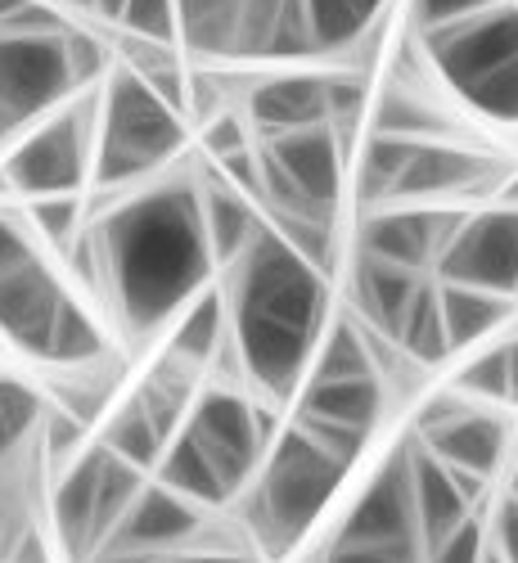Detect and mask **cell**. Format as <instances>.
<instances>
[{"instance_id": "obj_5", "label": "cell", "mask_w": 518, "mask_h": 563, "mask_svg": "<svg viewBox=\"0 0 518 563\" xmlns=\"http://www.w3.org/2000/svg\"><path fill=\"white\" fill-rule=\"evenodd\" d=\"M348 464H339L329 451H320L298 424L279 433V442L266 455L262 483L253 496V523L266 554H289L307 528L320 519L329 496L339 492Z\"/></svg>"}, {"instance_id": "obj_38", "label": "cell", "mask_w": 518, "mask_h": 563, "mask_svg": "<svg viewBox=\"0 0 518 563\" xmlns=\"http://www.w3.org/2000/svg\"><path fill=\"white\" fill-rule=\"evenodd\" d=\"M320 563H423L419 545H329Z\"/></svg>"}, {"instance_id": "obj_49", "label": "cell", "mask_w": 518, "mask_h": 563, "mask_svg": "<svg viewBox=\"0 0 518 563\" xmlns=\"http://www.w3.org/2000/svg\"><path fill=\"white\" fill-rule=\"evenodd\" d=\"M68 5H77V10H90V0H68Z\"/></svg>"}, {"instance_id": "obj_18", "label": "cell", "mask_w": 518, "mask_h": 563, "mask_svg": "<svg viewBox=\"0 0 518 563\" xmlns=\"http://www.w3.org/2000/svg\"><path fill=\"white\" fill-rule=\"evenodd\" d=\"M410 478H415V523H419V545H423V554H429L442 537H451V532L469 519L474 500L460 492V483H455L451 468H447L442 460H433L419 442H410Z\"/></svg>"}, {"instance_id": "obj_32", "label": "cell", "mask_w": 518, "mask_h": 563, "mask_svg": "<svg viewBox=\"0 0 518 563\" xmlns=\"http://www.w3.org/2000/svg\"><path fill=\"white\" fill-rule=\"evenodd\" d=\"M118 23L135 41L172 45V36H176V0H126Z\"/></svg>"}, {"instance_id": "obj_33", "label": "cell", "mask_w": 518, "mask_h": 563, "mask_svg": "<svg viewBox=\"0 0 518 563\" xmlns=\"http://www.w3.org/2000/svg\"><path fill=\"white\" fill-rule=\"evenodd\" d=\"M460 393L483 397V401H509V361H505V343L483 352L478 361H469L460 374Z\"/></svg>"}, {"instance_id": "obj_34", "label": "cell", "mask_w": 518, "mask_h": 563, "mask_svg": "<svg viewBox=\"0 0 518 563\" xmlns=\"http://www.w3.org/2000/svg\"><path fill=\"white\" fill-rule=\"evenodd\" d=\"M324 96H329V131H334L339 140L356 126V118H361V109H365V81L361 77H348V73H339V77H324Z\"/></svg>"}, {"instance_id": "obj_22", "label": "cell", "mask_w": 518, "mask_h": 563, "mask_svg": "<svg viewBox=\"0 0 518 563\" xmlns=\"http://www.w3.org/2000/svg\"><path fill=\"white\" fill-rule=\"evenodd\" d=\"M438 311H442L447 347L455 352V347H469L483 334H492L505 320L509 302L500 294H487V289H469V285H447V279H438Z\"/></svg>"}, {"instance_id": "obj_40", "label": "cell", "mask_w": 518, "mask_h": 563, "mask_svg": "<svg viewBox=\"0 0 518 563\" xmlns=\"http://www.w3.org/2000/svg\"><path fill=\"white\" fill-rule=\"evenodd\" d=\"M492 545L500 550V559H505V563H518V496H505V500H500Z\"/></svg>"}, {"instance_id": "obj_45", "label": "cell", "mask_w": 518, "mask_h": 563, "mask_svg": "<svg viewBox=\"0 0 518 563\" xmlns=\"http://www.w3.org/2000/svg\"><path fill=\"white\" fill-rule=\"evenodd\" d=\"M505 208H518V176L505 185Z\"/></svg>"}, {"instance_id": "obj_9", "label": "cell", "mask_w": 518, "mask_h": 563, "mask_svg": "<svg viewBox=\"0 0 518 563\" xmlns=\"http://www.w3.org/2000/svg\"><path fill=\"white\" fill-rule=\"evenodd\" d=\"M90 126L96 104H73L41 122L0 167V185L27 199H73L90 163Z\"/></svg>"}, {"instance_id": "obj_13", "label": "cell", "mask_w": 518, "mask_h": 563, "mask_svg": "<svg viewBox=\"0 0 518 563\" xmlns=\"http://www.w3.org/2000/svg\"><path fill=\"white\" fill-rule=\"evenodd\" d=\"M339 545H419L415 523V478H410V442L397 446L384 468L370 478L361 500L343 519ZM423 550V545H419Z\"/></svg>"}, {"instance_id": "obj_25", "label": "cell", "mask_w": 518, "mask_h": 563, "mask_svg": "<svg viewBox=\"0 0 518 563\" xmlns=\"http://www.w3.org/2000/svg\"><path fill=\"white\" fill-rule=\"evenodd\" d=\"M379 135H401V140H442L451 131V118L410 86H393L379 100V118H374Z\"/></svg>"}, {"instance_id": "obj_41", "label": "cell", "mask_w": 518, "mask_h": 563, "mask_svg": "<svg viewBox=\"0 0 518 563\" xmlns=\"http://www.w3.org/2000/svg\"><path fill=\"white\" fill-rule=\"evenodd\" d=\"M100 563H253L244 554H122L109 550Z\"/></svg>"}, {"instance_id": "obj_35", "label": "cell", "mask_w": 518, "mask_h": 563, "mask_svg": "<svg viewBox=\"0 0 518 563\" xmlns=\"http://www.w3.org/2000/svg\"><path fill=\"white\" fill-rule=\"evenodd\" d=\"M32 225H36L51 244L68 249V244L77 240V225H81V203H77V199H36V203H32Z\"/></svg>"}, {"instance_id": "obj_8", "label": "cell", "mask_w": 518, "mask_h": 563, "mask_svg": "<svg viewBox=\"0 0 518 563\" xmlns=\"http://www.w3.org/2000/svg\"><path fill=\"white\" fill-rule=\"evenodd\" d=\"M140 487H145V474L135 464L118 460L109 446L86 451L68 468V478L59 483V496H55V519H59L68 550L86 554L104 545Z\"/></svg>"}, {"instance_id": "obj_20", "label": "cell", "mask_w": 518, "mask_h": 563, "mask_svg": "<svg viewBox=\"0 0 518 563\" xmlns=\"http://www.w3.org/2000/svg\"><path fill=\"white\" fill-rule=\"evenodd\" d=\"M423 279H429V275L401 271V266L379 262V257H370V253L356 257V302H361V311H365L374 334L397 343L406 307H410V298H415V289L423 285Z\"/></svg>"}, {"instance_id": "obj_23", "label": "cell", "mask_w": 518, "mask_h": 563, "mask_svg": "<svg viewBox=\"0 0 518 563\" xmlns=\"http://www.w3.org/2000/svg\"><path fill=\"white\" fill-rule=\"evenodd\" d=\"M221 343H225V298L221 294H199V298L185 302V316L176 324V339H172L167 356L195 369V365L212 361L221 352Z\"/></svg>"}, {"instance_id": "obj_28", "label": "cell", "mask_w": 518, "mask_h": 563, "mask_svg": "<svg viewBox=\"0 0 518 563\" xmlns=\"http://www.w3.org/2000/svg\"><path fill=\"white\" fill-rule=\"evenodd\" d=\"M365 374H379L365 334L356 330L352 320H334L329 324V334H324V343H316L311 379H365Z\"/></svg>"}, {"instance_id": "obj_21", "label": "cell", "mask_w": 518, "mask_h": 563, "mask_svg": "<svg viewBox=\"0 0 518 563\" xmlns=\"http://www.w3.org/2000/svg\"><path fill=\"white\" fill-rule=\"evenodd\" d=\"M199 212H203V234H208V253L212 262L230 266L234 257H240L253 240L257 230L266 225L257 212H253V199H244L234 185L225 180H208L199 190Z\"/></svg>"}, {"instance_id": "obj_42", "label": "cell", "mask_w": 518, "mask_h": 563, "mask_svg": "<svg viewBox=\"0 0 518 563\" xmlns=\"http://www.w3.org/2000/svg\"><path fill=\"white\" fill-rule=\"evenodd\" d=\"M32 244H27V234L10 221V217H0V266H5V262H14L19 253H27Z\"/></svg>"}, {"instance_id": "obj_29", "label": "cell", "mask_w": 518, "mask_h": 563, "mask_svg": "<svg viewBox=\"0 0 518 563\" xmlns=\"http://www.w3.org/2000/svg\"><path fill=\"white\" fill-rule=\"evenodd\" d=\"M100 352H104L100 324L68 298V302L59 307L55 324H51V339H45L41 361H55V365H90V361H100Z\"/></svg>"}, {"instance_id": "obj_48", "label": "cell", "mask_w": 518, "mask_h": 563, "mask_svg": "<svg viewBox=\"0 0 518 563\" xmlns=\"http://www.w3.org/2000/svg\"><path fill=\"white\" fill-rule=\"evenodd\" d=\"M509 487H514L509 496H518V455H514V474H509Z\"/></svg>"}, {"instance_id": "obj_1", "label": "cell", "mask_w": 518, "mask_h": 563, "mask_svg": "<svg viewBox=\"0 0 518 563\" xmlns=\"http://www.w3.org/2000/svg\"><path fill=\"white\" fill-rule=\"evenodd\" d=\"M100 271L109 298L135 334H150L190 298H199L212 271L199 185L172 180L122 203L100 230Z\"/></svg>"}, {"instance_id": "obj_46", "label": "cell", "mask_w": 518, "mask_h": 563, "mask_svg": "<svg viewBox=\"0 0 518 563\" xmlns=\"http://www.w3.org/2000/svg\"><path fill=\"white\" fill-rule=\"evenodd\" d=\"M19 5H23V0H0V23H5V19H10Z\"/></svg>"}, {"instance_id": "obj_16", "label": "cell", "mask_w": 518, "mask_h": 563, "mask_svg": "<svg viewBox=\"0 0 518 563\" xmlns=\"http://www.w3.org/2000/svg\"><path fill=\"white\" fill-rule=\"evenodd\" d=\"M203 514L199 505H190L185 496H176L172 487H140L135 500L126 505V514L118 519V528L109 532L104 550H122V554H172L176 545H185L190 537H199Z\"/></svg>"}, {"instance_id": "obj_26", "label": "cell", "mask_w": 518, "mask_h": 563, "mask_svg": "<svg viewBox=\"0 0 518 563\" xmlns=\"http://www.w3.org/2000/svg\"><path fill=\"white\" fill-rule=\"evenodd\" d=\"M100 446H109L118 460H126V464H135L140 474L145 468H154L158 460H163V446H167V433L154 424V415L140 406L135 397L109 419V429H104V442Z\"/></svg>"}, {"instance_id": "obj_10", "label": "cell", "mask_w": 518, "mask_h": 563, "mask_svg": "<svg viewBox=\"0 0 518 563\" xmlns=\"http://www.w3.org/2000/svg\"><path fill=\"white\" fill-rule=\"evenodd\" d=\"M64 32H0V135L51 113L77 86Z\"/></svg>"}, {"instance_id": "obj_30", "label": "cell", "mask_w": 518, "mask_h": 563, "mask_svg": "<svg viewBox=\"0 0 518 563\" xmlns=\"http://www.w3.org/2000/svg\"><path fill=\"white\" fill-rule=\"evenodd\" d=\"M36 419H41V401L23 384H14V379L0 374V460H5L32 433Z\"/></svg>"}, {"instance_id": "obj_47", "label": "cell", "mask_w": 518, "mask_h": 563, "mask_svg": "<svg viewBox=\"0 0 518 563\" xmlns=\"http://www.w3.org/2000/svg\"><path fill=\"white\" fill-rule=\"evenodd\" d=\"M478 563H505V559H500V550L487 541V550H483V559H478Z\"/></svg>"}, {"instance_id": "obj_12", "label": "cell", "mask_w": 518, "mask_h": 563, "mask_svg": "<svg viewBox=\"0 0 518 563\" xmlns=\"http://www.w3.org/2000/svg\"><path fill=\"white\" fill-rule=\"evenodd\" d=\"M419 438H423V451L442 460L447 468H455V474L492 478L509 446V424L492 410H469L455 393H447L419 410Z\"/></svg>"}, {"instance_id": "obj_15", "label": "cell", "mask_w": 518, "mask_h": 563, "mask_svg": "<svg viewBox=\"0 0 518 563\" xmlns=\"http://www.w3.org/2000/svg\"><path fill=\"white\" fill-rule=\"evenodd\" d=\"M460 221H464V212H451V208H388V212H374L361 225V253L423 275L429 266H438V257L451 244V234L460 230Z\"/></svg>"}, {"instance_id": "obj_36", "label": "cell", "mask_w": 518, "mask_h": 563, "mask_svg": "<svg viewBox=\"0 0 518 563\" xmlns=\"http://www.w3.org/2000/svg\"><path fill=\"white\" fill-rule=\"evenodd\" d=\"M483 550H487V532H483V523L474 519V514H469L451 537H442L429 554H423V563H478Z\"/></svg>"}, {"instance_id": "obj_27", "label": "cell", "mask_w": 518, "mask_h": 563, "mask_svg": "<svg viewBox=\"0 0 518 563\" xmlns=\"http://www.w3.org/2000/svg\"><path fill=\"white\" fill-rule=\"evenodd\" d=\"M379 10L384 0H307L316 51H343V45L361 41L379 19Z\"/></svg>"}, {"instance_id": "obj_31", "label": "cell", "mask_w": 518, "mask_h": 563, "mask_svg": "<svg viewBox=\"0 0 518 563\" xmlns=\"http://www.w3.org/2000/svg\"><path fill=\"white\" fill-rule=\"evenodd\" d=\"M262 55H316V36H311V19H307V0H279L266 51Z\"/></svg>"}, {"instance_id": "obj_4", "label": "cell", "mask_w": 518, "mask_h": 563, "mask_svg": "<svg viewBox=\"0 0 518 563\" xmlns=\"http://www.w3.org/2000/svg\"><path fill=\"white\" fill-rule=\"evenodd\" d=\"M423 45L451 90L492 122H518V5H492L474 19L423 32Z\"/></svg>"}, {"instance_id": "obj_11", "label": "cell", "mask_w": 518, "mask_h": 563, "mask_svg": "<svg viewBox=\"0 0 518 563\" xmlns=\"http://www.w3.org/2000/svg\"><path fill=\"white\" fill-rule=\"evenodd\" d=\"M447 285H469L487 294H518V208H492L464 217L438 257Z\"/></svg>"}, {"instance_id": "obj_43", "label": "cell", "mask_w": 518, "mask_h": 563, "mask_svg": "<svg viewBox=\"0 0 518 563\" xmlns=\"http://www.w3.org/2000/svg\"><path fill=\"white\" fill-rule=\"evenodd\" d=\"M505 361H509V401L518 406V334L505 339Z\"/></svg>"}, {"instance_id": "obj_3", "label": "cell", "mask_w": 518, "mask_h": 563, "mask_svg": "<svg viewBox=\"0 0 518 563\" xmlns=\"http://www.w3.org/2000/svg\"><path fill=\"white\" fill-rule=\"evenodd\" d=\"M266 429H271L266 410H253L240 393L230 388L203 393L163 455V487H172L199 509L225 505L253 474L257 455L266 451Z\"/></svg>"}, {"instance_id": "obj_7", "label": "cell", "mask_w": 518, "mask_h": 563, "mask_svg": "<svg viewBox=\"0 0 518 563\" xmlns=\"http://www.w3.org/2000/svg\"><path fill=\"white\" fill-rule=\"evenodd\" d=\"M257 176H262V203L275 217H316L329 221L343 190V140L329 126L271 135L253 145Z\"/></svg>"}, {"instance_id": "obj_17", "label": "cell", "mask_w": 518, "mask_h": 563, "mask_svg": "<svg viewBox=\"0 0 518 563\" xmlns=\"http://www.w3.org/2000/svg\"><path fill=\"white\" fill-rule=\"evenodd\" d=\"M249 122L257 126L262 140L271 135H289V131H311L329 126V96H324V77H266L253 86L249 96Z\"/></svg>"}, {"instance_id": "obj_14", "label": "cell", "mask_w": 518, "mask_h": 563, "mask_svg": "<svg viewBox=\"0 0 518 563\" xmlns=\"http://www.w3.org/2000/svg\"><path fill=\"white\" fill-rule=\"evenodd\" d=\"M64 302H68L64 285L55 279V271L36 257V249L0 266V339H10L14 347L41 356Z\"/></svg>"}, {"instance_id": "obj_37", "label": "cell", "mask_w": 518, "mask_h": 563, "mask_svg": "<svg viewBox=\"0 0 518 563\" xmlns=\"http://www.w3.org/2000/svg\"><path fill=\"white\" fill-rule=\"evenodd\" d=\"M500 5V0H410L415 10V27L419 32H438L447 23H460V19H474L483 10Z\"/></svg>"}, {"instance_id": "obj_6", "label": "cell", "mask_w": 518, "mask_h": 563, "mask_svg": "<svg viewBox=\"0 0 518 563\" xmlns=\"http://www.w3.org/2000/svg\"><path fill=\"white\" fill-rule=\"evenodd\" d=\"M185 140V118L172 113L131 68L109 77L100 109V145H96V180L104 190L150 176L163 167Z\"/></svg>"}, {"instance_id": "obj_2", "label": "cell", "mask_w": 518, "mask_h": 563, "mask_svg": "<svg viewBox=\"0 0 518 563\" xmlns=\"http://www.w3.org/2000/svg\"><path fill=\"white\" fill-rule=\"evenodd\" d=\"M230 334L253 384L271 397H289L311 365L329 307L324 271L302 262L285 234L262 225L257 240L230 266Z\"/></svg>"}, {"instance_id": "obj_39", "label": "cell", "mask_w": 518, "mask_h": 563, "mask_svg": "<svg viewBox=\"0 0 518 563\" xmlns=\"http://www.w3.org/2000/svg\"><path fill=\"white\" fill-rule=\"evenodd\" d=\"M203 145L217 154V158H225V154H240V150H249L253 140H249V131H244V122L234 118V113H217V118H208V131H203Z\"/></svg>"}, {"instance_id": "obj_24", "label": "cell", "mask_w": 518, "mask_h": 563, "mask_svg": "<svg viewBox=\"0 0 518 563\" xmlns=\"http://www.w3.org/2000/svg\"><path fill=\"white\" fill-rule=\"evenodd\" d=\"M397 347L415 361V365H438L447 361V330H442V311H438V279H423L415 289L406 320L397 330Z\"/></svg>"}, {"instance_id": "obj_19", "label": "cell", "mask_w": 518, "mask_h": 563, "mask_svg": "<svg viewBox=\"0 0 518 563\" xmlns=\"http://www.w3.org/2000/svg\"><path fill=\"white\" fill-rule=\"evenodd\" d=\"M379 415H384L379 374H365V379H307L298 393V419H316V424H339L370 438Z\"/></svg>"}, {"instance_id": "obj_44", "label": "cell", "mask_w": 518, "mask_h": 563, "mask_svg": "<svg viewBox=\"0 0 518 563\" xmlns=\"http://www.w3.org/2000/svg\"><path fill=\"white\" fill-rule=\"evenodd\" d=\"M122 5H126V0H90V10H96V14H104V19H113V23H118Z\"/></svg>"}]
</instances>
